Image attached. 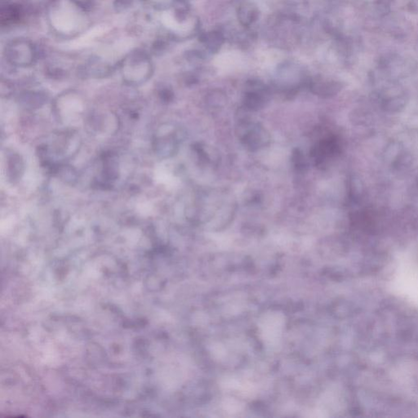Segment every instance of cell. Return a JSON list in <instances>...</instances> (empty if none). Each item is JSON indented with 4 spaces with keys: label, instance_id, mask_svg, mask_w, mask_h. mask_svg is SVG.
<instances>
[{
    "label": "cell",
    "instance_id": "cell-6",
    "mask_svg": "<svg viewBox=\"0 0 418 418\" xmlns=\"http://www.w3.org/2000/svg\"><path fill=\"white\" fill-rule=\"evenodd\" d=\"M340 143L337 138L329 136L317 145L313 151V156L317 164H323V162L328 161L340 153Z\"/></svg>",
    "mask_w": 418,
    "mask_h": 418
},
{
    "label": "cell",
    "instance_id": "cell-1",
    "mask_svg": "<svg viewBox=\"0 0 418 418\" xmlns=\"http://www.w3.org/2000/svg\"><path fill=\"white\" fill-rule=\"evenodd\" d=\"M47 13L50 28L65 38L82 33L89 23L86 9L77 0H49Z\"/></svg>",
    "mask_w": 418,
    "mask_h": 418
},
{
    "label": "cell",
    "instance_id": "cell-8",
    "mask_svg": "<svg viewBox=\"0 0 418 418\" xmlns=\"http://www.w3.org/2000/svg\"><path fill=\"white\" fill-rule=\"evenodd\" d=\"M259 17L258 9L252 4H244L238 9V18L242 25L246 27L253 24Z\"/></svg>",
    "mask_w": 418,
    "mask_h": 418
},
{
    "label": "cell",
    "instance_id": "cell-11",
    "mask_svg": "<svg viewBox=\"0 0 418 418\" xmlns=\"http://www.w3.org/2000/svg\"><path fill=\"white\" fill-rule=\"evenodd\" d=\"M156 10H166L174 5L175 0H143Z\"/></svg>",
    "mask_w": 418,
    "mask_h": 418
},
{
    "label": "cell",
    "instance_id": "cell-7",
    "mask_svg": "<svg viewBox=\"0 0 418 418\" xmlns=\"http://www.w3.org/2000/svg\"><path fill=\"white\" fill-rule=\"evenodd\" d=\"M199 40L212 53H217L225 41L224 36L222 33L215 30L202 34L199 37Z\"/></svg>",
    "mask_w": 418,
    "mask_h": 418
},
{
    "label": "cell",
    "instance_id": "cell-12",
    "mask_svg": "<svg viewBox=\"0 0 418 418\" xmlns=\"http://www.w3.org/2000/svg\"><path fill=\"white\" fill-rule=\"evenodd\" d=\"M292 160H293V164H294V166L295 168L299 171H303L306 169V167H307V164H306V159H305V156H303V154H302V151H300V150L296 149L294 150L293 153V157H292Z\"/></svg>",
    "mask_w": 418,
    "mask_h": 418
},
{
    "label": "cell",
    "instance_id": "cell-10",
    "mask_svg": "<svg viewBox=\"0 0 418 418\" xmlns=\"http://www.w3.org/2000/svg\"><path fill=\"white\" fill-rule=\"evenodd\" d=\"M309 87L313 93L320 97H328L336 93V84L323 81H313L309 84Z\"/></svg>",
    "mask_w": 418,
    "mask_h": 418
},
{
    "label": "cell",
    "instance_id": "cell-13",
    "mask_svg": "<svg viewBox=\"0 0 418 418\" xmlns=\"http://www.w3.org/2000/svg\"><path fill=\"white\" fill-rule=\"evenodd\" d=\"M131 0H116V8L118 9H126L128 5H131Z\"/></svg>",
    "mask_w": 418,
    "mask_h": 418
},
{
    "label": "cell",
    "instance_id": "cell-9",
    "mask_svg": "<svg viewBox=\"0 0 418 418\" xmlns=\"http://www.w3.org/2000/svg\"><path fill=\"white\" fill-rule=\"evenodd\" d=\"M156 148L159 155L164 157H171L177 153L178 142L174 136H164L156 141Z\"/></svg>",
    "mask_w": 418,
    "mask_h": 418
},
{
    "label": "cell",
    "instance_id": "cell-2",
    "mask_svg": "<svg viewBox=\"0 0 418 418\" xmlns=\"http://www.w3.org/2000/svg\"><path fill=\"white\" fill-rule=\"evenodd\" d=\"M120 71L123 80L127 84L139 85L151 78L153 74V63L147 52L134 50L121 61Z\"/></svg>",
    "mask_w": 418,
    "mask_h": 418
},
{
    "label": "cell",
    "instance_id": "cell-5",
    "mask_svg": "<svg viewBox=\"0 0 418 418\" xmlns=\"http://www.w3.org/2000/svg\"><path fill=\"white\" fill-rule=\"evenodd\" d=\"M269 93L264 84L258 81L248 83V90L244 97V106L248 110L257 111L266 106L269 102Z\"/></svg>",
    "mask_w": 418,
    "mask_h": 418
},
{
    "label": "cell",
    "instance_id": "cell-3",
    "mask_svg": "<svg viewBox=\"0 0 418 418\" xmlns=\"http://www.w3.org/2000/svg\"><path fill=\"white\" fill-rule=\"evenodd\" d=\"M237 134L242 144L248 151H260L270 143V136L267 130L260 123L248 119L239 122Z\"/></svg>",
    "mask_w": 418,
    "mask_h": 418
},
{
    "label": "cell",
    "instance_id": "cell-4",
    "mask_svg": "<svg viewBox=\"0 0 418 418\" xmlns=\"http://www.w3.org/2000/svg\"><path fill=\"white\" fill-rule=\"evenodd\" d=\"M7 61L12 65L28 67L36 60L37 51L35 45L26 39H14L7 43L5 48Z\"/></svg>",
    "mask_w": 418,
    "mask_h": 418
}]
</instances>
